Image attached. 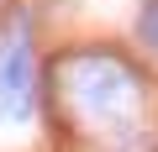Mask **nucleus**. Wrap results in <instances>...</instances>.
<instances>
[{
    "instance_id": "obj_1",
    "label": "nucleus",
    "mask_w": 158,
    "mask_h": 152,
    "mask_svg": "<svg viewBox=\"0 0 158 152\" xmlns=\"http://www.w3.org/2000/svg\"><path fill=\"white\" fill-rule=\"evenodd\" d=\"M37 110V63H32V21L11 11L0 26V126H27Z\"/></svg>"
},
{
    "instance_id": "obj_2",
    "label": "nucleus",
    "mask_w": 158,
    "mask_h": 152,
    "mask_svg": "<svg viewBox=\"0 0 158 152\" xmlns=\"http://www.w3.org/2000/svg\"><path fill=\"white\" fill-rule=\"evenodd\" d=\"M69 95H74L79 110L106 121V115H116L121 105L137 100V73L116 53H74L69 58Z\"/></svg>"
},
{
    "instance_id": "obj_3",
    "label": "nucleus",
    "mask_w": 158,
    "mask_h": 152,
    "mask_svg": "<svg viewBox=\"0 0 158 152\" xmlns=\"http://www.w3.org/2000/svg\"><path fill=\"white\" fill-rule=\"evenodd\" d=\"M137 37L148 53H158V0H142L137 6Z\"/></svg>"
}]
</instances>
